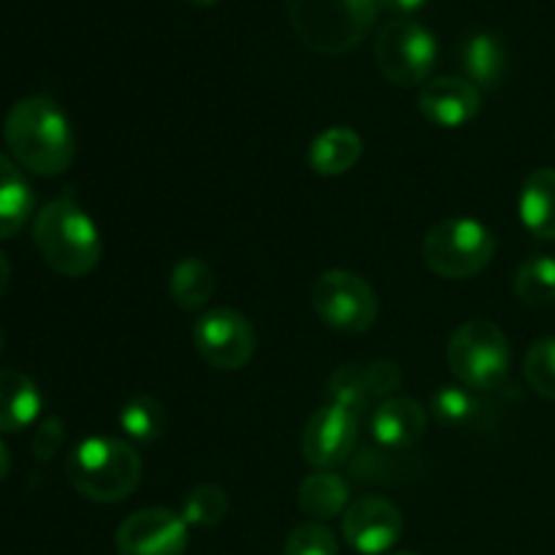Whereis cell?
I'll return each mask as SVG.
<instances>
[{
	"label": "cell",
	"mask_w": 555,
	"mask_h": 555,
	"mask_svg": "<svg viewBox=\"0 0 555 555\" xmlns=\"http://www.w3.org/2000/svg\"><path fill=\"white\" fill-rule=\"evenodd\" d=\"M3 139L11 157L36 177H60L76 157V135L57 101L30 95L5 114Z\"/></svg>",
	"instance_id": "obj_1"
},
{
	"label": "cell",
	"mask_w": 555,
	"mask_h": 555,
	"mask_svg": "<svg viewBox=\"0 0 555 555\" xmlns=\"http://www.w3.org/2000/svg\"><path fill=\"white\" fill-rule=\"evenodd\" d=\"M33 242L43 263L70 280L95 271L103 258L101 231L74 198H54L38 209Z\"/></svg>",
	"instance_id": "obj_2"
},
{
	"label": "cell",
	"mask_w": 555,
	"mask_h": 555,
	"mask_svg": "<svg viewBox=\"0 0 555 555\" xmlns=\"http://www.w3.org/2000/svg\"><path fill=\"white\" fill-rule=\"evenodd\" d=\"M65 475L79 496L95 504H119L141 486L144 461L128 439L87 437L65 461Z\"/></svg>",
	"instance_id": "obj_3"
},
{
	"label": "cell",
	"mask_w": 555,
	"mask_h": 555,
	"mask_svg": "<svg viewBox=\"0 0 555 555\" xmlns=\"http://www.w3.org/2000/svg\"><path fill=\"white\" fill-rule=\"evenodd\" d=\"M293 30L320 54H345L372 33L379 0H287Z\"/></svg>",
	"instance_id": "obj_4"
},
{
	"label": "cell",
	"mask_w": 555,
	"mask_h": 555,
	"mask_svg": "<svg viewBox=\"0 0 555 555\" xmlns=\"http://www.w3.org/2000/svg\"><path fill=\"white\" fill-rule=\"evenodd\" d=\"M513 352L504 331L491 320H466L448 341V366L459 385L486 393L502 388L509 374Z\"/></svg>",
	"instance_id": "obj_5"
},
{
	"label": "cell",
	"mask_w": 555,
	"mask_h": 555,
	"mask_svg": "<svg viewBox=\"0 0 555 555\" xmlns=\"http://www.w3.org/2000/svg\"><path fill=\"white\" fill-rule=\"evenodd\" d=\"M423 263L442 280H469L482 274L496 255V236L472 217H448L423 238Z\"/></svg>",
	"instance_id": "obj_6"
},
{
	"label": "cell",
	"mask_w": 555,
	"mask_h": 555,
	"mask_svg": "<svg viewBox=\"0 0 555 555\" xmlns=\"http://www.w3.org/2000/svg\"><path fill=\"white\" fill-rule=\"evenodd\" d=\"M312 309L320 323L339 334H363L377 323L379 301L363 276L345 269H331L312 287Z\"/></svg>",
	"instance_id": "obj_7"
},
{
	"label": "cell",
	"mask_w": 555,
	"mask_h": 555,
	"mask_svg": "<svg viewBox=\"0 0 555 555\" xmlns=\"http://www.w3.org/2000/svg\"><path fill=\"white\" fill-rule=\"evenodd\" d=\"M374 60L396 87H423L437 65V38L415 20H393L377 33Z\"/></svg>",
	"instance_id": "obj_8"
},
{
	"label": "cell",
	"mask_w": 555,
	"mask_h": 555,
	"mask_svg": "<svg viewBox=\"0 0 555 555\" xmlns=\"http://www.w3.org/2000/svg\"><path fill=\"white\" fill-rule=\"evenodd\" d=\"M195 352L220 372H238L247 366L258 347L253 323L231 307H215L193 325Z\"/></svg>",
	"instance_id": "obj_9"
},
{
	"label": "cell",
	"mask_w": 555,
	"mask_h": 555,
	"mask_svg": "<svg viewBox=\"0 0 555 555\" xmlns=\"http://www.w3.org/2000/svg\"><path fill=\"white\" fill-rule=\"evenodd\" d=\"M401 369L393 361H372L369 366L361 363H345L334 369V374L325 383V396L328 404L341 406L352 412L358 421L372 415L374 406L383 404L385 399L401 388Z\"/></svg>",
	"instance_id": "obj_10"
},
{
	"label": "cell",
	"mask_w": 555,
	"mask_h": 555,
	"mask_svg": "<svg viewBox=\"0 0 555 555\" xmlns=\"http://www.w3.org/2000/svg\"><path fill=\"white\" fill-rule=\"evenodd\" d=\"M358 437H361V421L352 412L336 404H323L314 410L301 434L304 461L314 469L334 472L336 466L352 459Z\"/></svg>",
	"instance_id": "obj_11"
},
{
	"label": "cell",
	"mask_w": 555,
	"mask_h": 555,
	"mask_svg": "<svg viewBox=\"0 0 555 555\" xmlns=\"http://www.w3.org/2000/svg\"><path fill=\"white\" fill-rule=\"evenodd\" d=\"M188 545L190 526L166 507L139 509L117 529L119 555H184Z\"/></svg>",
	"instance_id": "obj_12"
},
{
	"label": "cell",
	"mask_w": 555,
	"mask_h": 555,
	"mask_svg": "<svg viewBox=\"0 0 555 555\" xmlns=\"http://www.w3.org/2000/svg\"><path fill=\"white\" fill-rule=\"evenodd\" d=\"M341 534L356 553L383 555L404 534V515L390 499L361 496L345 509Z\"/></svg>",
	"instance_id": "obj_13"
},
{
	"label": "cell",
	"mask_w": 555,
	"mask_h": 555,
	"mask_svg": "<svg viewBox=\"0 0 555 555\" xmlns=\"http://www.w3.org/2000/svg\"><path fill=\"white\" fill-rule=\"evenodd\" d=\"M480 90L461 76H437L421 87L417 108L431 125L444 130L464 128L480 114Z\"/></svg>",
	"instance_id": "obj_14"
},
{
	"label": "cell",
	"mask_w": 555,
	"mask_h": 555,
	"mask_svg": "<svg viewBox=\"0 0 555 555\" xmlns=\"http://www.w3.org/2000/svg\"><path fill=\"white\" fill-rule=\"evenodd\" d=\"M428 426V412L421 401L410 396H390L374 406L369 415V428L377 444L385 450H406L421 442Z\"/></svg>",
	"instance_id": "obj_15"
},
{
	"label": "cell",
	"mask_w": 555,
	"mask_h": 555,
	"mask_svg": "<svg viewBox=\"0 0 555 555\" xmlns=\"http://www.w3.org/2000/svg\"><path fill=\"white\" fill-rule=\"evenodd\" d=\"M41 415V393L27 374L0 369V434H20Z\"/></svg>",
	"instance_id": "obj_16"
},
{
	"label": "cell",
	"mask_w": 555,
	"mask_h": 555,
	"mask_svg": "<svg viewBox=\"0 0 555 555\" xmlns=\"http://www.w3.org/2000/svg\"><path fill=\"white\" fill-rule=\"evenodd\" d=\"M363 155L361 135L352 128L336 125V128L323 130L318 139L309 144L307 160L318 177H341V173L352 171Z\"/></svg>",
	"instance_id": "obj_17"
},
{
	"label": "cell",
	"mask_w": 555,
	"mask_h": 555,
	"mask_svg": "<svg viewBox=\"0 0 555 555\" xmlns=\"http://www.w3.org/2000/svg\"><path fill=\"white\" fill-rule=\"evenodd\" d=\"M520 220L537 238H555V168H537L526 177L518 198Z\"/></svg>",
	"instance_id": "obj_18"
},
{
	"label": "cell",
	"mask_w": 555,
	"mask_h": 555,
	"mask_svg": "<svg viewBox=\"0 0 555 555\" xmlns=\"http://www.w3.org/2000/svg\"><path fill=\"white\" fill-rule=\"evenodd\" d=\"M298 507L318 524L339 518L350 507V486L345 482V477L334 475V472H312L298 486Z\"/></svg>",
	"instance_id": "obj_19"
},
{
	"label": "cell",
	"mask_w": 555,
	"mask_h": 555,
	"mask_svg": "<svg viewBox=\"0 0 555 555\" xmlns=\"http://www.w3.org/2000/svg\"><path fill=\"white\" fill-rule=\"evenodd\" d=\"M33 188L14 160L0 152V242L16 236L33 215Z\"/></svg>",
	"instance_id": "obj_20"
},
{
	"label": "cell",
	"mask_w": 555,
	"mask_h": 555,
	"mask_svg": "<svg viewBox=\"0 0 555 555\" xmlns=\"http://www.w3.org/2000/svg\"><path fill=\"white\" fill-rule=\"evenodd\" d=\"M461 65H464L466 79L477 90H493L507 70V52H504L502 41L491 33H472L461 47Z\"/></svg>",
	"instance_id": "obj_21"
},
{
	"label": "cell",
	"mask_w": 555,
	"mask_h": 555,
	"mask_svg": "<svg viewBox=\"0 0 555 555\" xmlns=\"http://www.w3.org/2000/svg\"><path fill=\"white\" fill-rule=\"evenodd\" d=\"M217 276L211 266L201 258H182L168 276L171 301L184 312H201L215 298Z\"/></svg>",
	"instance_id": "obj_22"
},
{
	"label": "cell",
	"mask_w": 555,
	"mask_h": 555,
	"mask_svg": "<svg viewBox=\"0 0 555 555\" xmlns=\"http://www.w3.org/2000/svg\"><path fill=\"white\" fill-rule=\"evenodd\" d=\"M119 428H122L130 442L152 444L166 434L168 412L155 396L135 393L119 410Z\"/></svg>",
	"instance_id": "obj_23"
},
{
	"label": "cell",
	"mask_w": 555,
	"mask_h": 555,
	"mask_svg": "<svg viewBox=\"0 0 555 555\" xmlns=\"http://www.w3.org/2000/svg\"><path fill=\"white\" fill-rule=\"evenodd\" d=\"M482 401L475 390L464 385H439L431 396V417L442 428L450 431H464L480 421Z\"/></svg>",
	"instance_id": "obj_24"
},
{
	"label": "cell",
	"mask_w": 555,
	"mask_h": 555,
	"mask_svg": "<svg viewBox=\"0 0 555 555\" xmlns=\"http://www.w3.org/2000/svg\"><path fill=\"white\" fill-rule=\"evenodd\" d=\"M515 296L526 307H551L555 304V258L534 255L524 260L515 274Z\"/></svg>",
	"instance_id": "obj_25"
},
{
	"label": "cell",
	"mask_w": 555,
	"mask_h": 555,
	"mask_svg": "<svg viewBox=\"0 0 555 555\" xmlns=\"http://www.w3.org/2000/svg\"><path fill=\"white\" fill-rule=\"evenodd\" d=\"M228 509H231V499H228L225 488L215 486V482H204V486L193 488L182 504V518L190 529H215L225 520Z\"/></svg>",
	"instance_id": "obj_26"
},
{
	"label": "cell",
	"mask_w": 555,
	"mask_h": 555,
	"mask_svg": "<svg viewBox=\"0 0 555 555\" xmlns=\"http://www.w3.org/2000/svg\"><path fill=\"white\" fill-rule=\"evenodd\" d=\"M526 383L545 399L555 401V336L537 339L524 358Z\"/></svg>",
	"instance_id": "obj_27"
},
{
	"label": "cell",
	"mask_w": 555,
	"mask_h": 555,
	"mask_svg": "<svg viewBox=\"0 0 555 555\" xmlns=\"http://www.w3.org/2000/svg\"><path fill=\"white\" fill-rule=\"evenodd\" d=\"M285 555H339V540L328 526L309 520L291 531L285 542Z\"/></svg>",
	"instance_id": "obj_28"
},
{
	"label": "cell",
	"mask_w": 555,
	"mask_h": 555,
	"mask_svg": "<svg viewBox=\"0 0 555 555\" xmlns=\"http://www.w3.org/2000/svg\"><path fill=\"white\" fill-rule=\"evenodd\" d=\"M63 439L65 426L60 417H47V421H41V426L33 434V455H36V461H41V464L52 461L54 455L60 453V448H63Z\"/></svg>",
	"instance_id": "obj_29"
},
{
	"label": "cell",
	"mask_w": 555,
	"mask_h": 555,
	"mask_svg": "<svg viewBox=\"0 0 555 555\" xmlns=\"http://www.w3.org/2000/svg\"><path fill=\"white\" fill-rule=\"evenodd\" d=\"M428 0H379V9L396 11V14H412V11L423 9Z\"/></svg>",
	"instance_id": "obj_30"
},
{
	"label": "cell",
	"mask_w": 555,
	"mask_h": 555,
	"mask_svg": "<svg viewBox=\"0 0 555 555\" xmlns=\"http://www.w3.org/2000/svg\"><path fill=\"white\" fill-rule=\"evenodd\" d=\"M9 285H11V263H9V258L0 253V298L5 296Z\"/></svg>",
	"instance_id": "obj_31"
},
{
	"label": "cell",
	"mask_w": 555,
	"mask_h": 555,
	"mask_svg": "<svg viewBox=\"0 0 555 555\" xmlns=\"http://www.w3.org/2000/svg\"><path fill=\"white\" fill-rule=\"evenodd\" d=\"M9 469H11V455H9V448H5L3 442H0V482L9 477Z\"/></svg>",
	"instance_id": "obj_32"
},
{
	"label": "cell",
	"mask_w": 555,
	"mask_h": 555,
	"mask_svg": "<svg viewBox=\"0 0 555 555\" xmlns=\"http://www.w3.org/2000/svg\"><path fill=\"white\" fill-rule=\"evenodd\" d=\"M188 3L198 5V9H211V5H217V3H220V0H188Z\"/></svg>",
	"instance_id": "obj_33"
},
{
	"label": "cell",
	"mask_w": 555,
	"mask_h": 555,
	"mask_svg": "<svg viewBox=\"0 0 555 555\" xmlns=\"http://www.w3.org/2000/svg\"><path fill=\"white\" fill-rule=\"evenodd\" d=\"M0 350H3V331H0Z\"/></svg>",
	"instance_id": "obj_34"
},
{
	"label": "cell",
	"mask_w": 555,
	"mask_h": 555,
	"mask_svg": "<svg viewBox=\"0 0 555 555\" xmlns=\"http://www.w3.org/2000/svg\"><path fill=\"white\" fill-rule=\"evenodd\" d=\"M401 555H415V553H401Z\"/></svg>",
	"instance_id": "obj_35"
}]
</instances>
